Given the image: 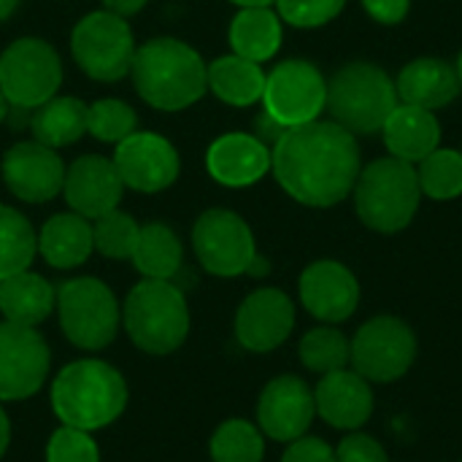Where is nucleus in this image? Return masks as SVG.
Masks as SVG:
<instances>
[{
    "instance_id": "5",
    "label": "nucleus",
    "mask_w": 462,
    "mask_h": 462,
    "mask_svg": "<svg viewBox=\"0 0 462 462\" xmlns=\"http://www.w3.org/2000/svg\"><path fill=\"white\" fill-rule=\"evenodd\" d=\"M352 192L357 217L376 233H398L409 227L422 198L417 168L398 157L376 160L360 171Z\"/></svg>"
},
{
    "instance_id": "36",
    "label": "nucleus",
    "mask_w": 462,
    "mask_h": 462,
    "mask_svg": "<svg viewBox=\"0 0 462 462\" xmlns=\"http://www.w3.org/2000/svg\"><path fill=\"white\" fill-rule=\"evenodd\" d=\"M46 462H100V452L87 430L62 425L49 439Z\"/></svg>"
},
{
    "instance_id": "32",
    "label": "nucleus",
    "mask_w": 462,
    "mask_h": 462,
    "mask_svg": "<svg viewBox=\"0 0 462 462\" xmlns=\"http://www.w3.org/2000/svg\"><path fill=\"white\" fill-rule=\"evenodd\" d=\"M417 181L422 195L433 200H455L462 195V152L436 149L420 160Z\"/></svg>"
},
{
    "instance_id": "3",
    "label": "nucleus",
    "mask_w": 462,
    "mask_h": 462,
    "mask_svg": "<svg viewBox=\"0 0 462 462\" xmlns=\"http://www.w3.org/2000/svg\"><path fill=\"white\" fill-rule=\"evenodd\" d=\"M51 406L62 425L92 433L122 417L127 406V384L108 363L79 360L57 374L51 384Z\"/></svg>"
},
{
    "instance_id": "38",
    "label": "nucleus",
    "mask_w": 462,
    "mask_h": 462,
    "mask_svg": "<svg viewBox=\"0 0 462 462\" xmlns=\"http://www.w3.org/2000/svg\"><path fill=\"white\" fill-rule=\"evenodd\" d=\"M336 462H390V457L376 439H371L360 430H352L336 447Z\"/></svg>"
},
{
    "instance_id": "25",
    "label": "nucleus",
    "mask_w": 462,
    "mask_h": 462,
    "mask_svg": "<svg viewBox=\"0 0 462 462\" xmlns=\"http://www.w3.org/2000/svg\"><path fill=\"white\" fill-rule=\"evenodd\" d=\"M57 309V290L38 273L22 271L0 279V311L5 322L35 328Z\"/></svg>"
},
{
    "instance_id": "44",
    "label": "nucleus",
    "mask_w": 462,
    "mask_h": 462,
    "mask_svg": "<svg viewBox=\"0 0 462 462\" xmlns=\"http://www.w3.org/2000/svg\"><path fill=\"white\" fill-rule=\"evenodd\" d=\"M268 271H271V263H268L265 257H260V254H257V257L252 260V265H249V271H246V273H249V276H265Z\"/></svg>"
},
{
    "instance_id": "40",
    "label": "nucleus",
    "mask_w": 462,
    "mask_h": 462,
    "mask_svg": "<svg viewBox=\"0 0 462 462\" xmlns=\"http://www.w3.org/2000/svg\"><path fill=\"white\" fill-rule=\"evenodd\" d=\"M365 11L382 24H398L406 19L411 0H363Z\"/></svg>"
},
{
    "instance_id": "31",
    "label": "nucleus",
    "mask_w": 462,
    "mask_h": 462,
    "mask_svg": "<svg viewBox=\"0 0 462 462\" xmlns=\"http://www.w3.org/2000/svg\"><path fill=\"white\" fill-rule=\"evenodd\" d=\"M300 363L311 371V374H333L341 368H349V357H352V344L346 341V336L336 328H314L300 338L298 346Z\"/></svg>"
},
{
    "instance_id": "11",
    "label": "nucleus",
    "mask_w": 462,
    "mask_h": 462,
    "mask_svg": "<svg viewBox=\"0 0 462 462\" xmlns=\"http://www.w3.org/2000/svg\"><path fill=\"white\" fill-rule=\"evenodd\" d=\"M192 246L200 265L222 279L246 273L257 257L249 225L227 208H208L198 217L192 227Z\"/></svg>"
},
{
    "instance_id": "4",
    "label": "nucleus",
    "mask_w": 462,
    "mask_h": 462,
    "mask_svg": "<svg viewBox=\"0 0 462 462\" xmlns=\"http://www.w3.org/2000/svg\"><path fill=\"white\" fill-rule=\"evenodd\" d=\"M122 322L138 349L149 355H171L189 333L187 298L173 282L143 279L130 290Z\"/></svg>"
},
{
    "instance_id": "7",
    "label": "nucleus",
    "mask_w": 462,
    "mask_h": 462,
    "mask_svg": "<svg viewBox=\"0 0 462 462\" xmlns=\"http://www.w3.org/2000/svg\"><path fill=\"white\" fill-rule=\"evenodd\" d=\"M60 328L68 341L87 352L106 349L119 330V306L100 279H70L57 287Z\"/></svg>"
},
{
    "instance_id": "8",
    "label": "nucleus",
    "mask_w": 462,
    "mask_h": 462,
    "mask_svg": "<svg viewBox=\"0 0 462 462\" xmlns=\"http://www.w3.org/2000/svg\"><path fill=\"white\" fill-rule=\"evenodd\" d=\"M70 51L76 65L95 81H119L130 73L135 57V38L127 19L111 11H92L70 32Z\"/></svg>"
},
{
    "instance_id": "28",
    "label": "nucleus",
    "mask_w": 462,
    "mask_h": 462,
    "mask_svg": "<svg viewBox=\"0 0 462 462\" xmlns=\"http://www.w3.org/2000/svg\"><path fill=\"white\" fill-rule=\"evenodd\" d=\"M32 141L60 149L76 143L87 133V106L79 97H51L32 108Z\"/></svg>"
},
{
    "instance_id": "2",
    "label": "nucleus",
    "mask_w": 462,
    "mask_h": 462,
    "mask_svg": "<svg viewBox=\"0 0 462 462\" xmlns=\"http://www.w3.org/2000/svg\"><path fill=\"white\" fill-rule=\"evenodd\" d=\"M208 65L200 54L179 38H154L135 49L133 84L135 92L160 111H181L198 103L206 89Z\"/></svg>"
},
{
    "instance_id": "39",
    "label": "nucleus",
    "mask_w": 462,
    "mask_h": 462,
    "mask_svg": "<svg viewBox=\"0 0 462 462\" xmlns=\"http://www.w3.org/2000/svg\"><path fill=\"white\" fill-rule=\"evenodd\" d=\"M282 462H336V449L317 436H300L290 441Z\"/></svg>"
},
{
    "instance_id": "20",
    "label": "nucleus",
    "mask_w": 462,
    "mask_h": 462,
    "mask_svg": "<svg viewBox=\"0 0 462 462\" xmlns=\"http://www.w3.org/2000/svg\"><path fill=\"white\" fill-rule=\"evenodd\" d=\"M317 414L336 430H360L374 414V390L352 368L325 374L314 387Z\"/></svg>"
},
{
    "instance_id": "24",
    "label": "nucleus",
    "mask_w": 462,
    "mask_h": 462,
    "mask_svg": "<svg viewBox=\"0 0 462 462\" xmlns=\"http://www.w3.org/2000/svg\"><path fill=\"white\" fill-rule=\"evenodd\" d=\"M95 249L92 225L76 211L54 214L38 233V252L51 268H79Z\"/></svg>"
},
{
    "instance_id": "42",
    "label": "nucleus",
    "mask_w": 462,
    "mask_h": 462,
    "mask_svg": "<svg viewBox=\"0 0 462 462\" xmlns=\"http://www.w3.org/2000/svg\"><path fill=\"white\" fill-rule=\"evenodd\" d=\"M149 0H103V5H106V11H111V14H116V16H122V19H127V16H135L143 5H146Z\"/></svg>"
},
{
    "instance_id": "22",
    "label": "nucleus",
    "mask_w": 462,
    "mask_h": 462,
    "mask_svg": "<svg viewBox=\"0 0 462 462\" xmlns=\"http://www.w3.org/2000/svg\"><path fill=\"white\" fill-rule=\"evenodd\" d=\"M395 89L406 106L436 111V108L449 106L460 95L462 87L457 70L449 62L436 60V57H422V60L409 62L401 70Z\"/></svg>"
},
{
    "instance_id": "1",
    "label": "nucleus",
    "mask_w": 462,
    "mask_h": 462,
    "mask_svg": "<svg viewBox=\"0 0 462 462\" xmlns=\"http://www.w3.org/2000/svg\"><path fill=\"white\" fill-rule=\"evenodd\" d=\"M271 168L282 189L303 206L328 208L352 195L360 176V149L336 122L290 127L271 149Z\"/></svg>"
},
{
    "instance_id": "41",
    "label": "nucleus",
    "mask_w": 462,
    "mask_h": 462,
    "mask_svg": "<svg viewBox=\"0 0 462 462\" xmlns=\"http://www.w3.org/2000/svg\"><path fill=\"white\" fill-rule=\"evenodd\" d=\"M290 127H284V125H279L271 114H265L263 111V116L257 119V138L268 146V143H276L284 133H287Z\"/></svg>"
},
{
    "instance_id": "26",
    "label": "nucleus",
    "mask_w": 462,
    "mask_h": 462,
    "mask_svg": "<svg viewBox=\"0 0 462 462\" xmlns=\"http://www.w3.org/2000/svg\"><path fill=\"white\" fill-rule=\"evenodd\" d=\"M208 89L227 106H252L265 92V73L260 62H252L238 54L219 57L206 70Z\"/></svg>"
},
{
    "instance_id": "30",
    "label": "nucleus",
    "mask_w": 462,
    "mask_h": 462,
    "mask_svg": "<svg viewBox=\"0 0 462 462\" xmlns=\"http://www.w3.org/2000/svg\"><path fill=\"white\" fill-rule=\"evenodd\" d=\"M38 252V236L32 225L11 206L0 203V279L30 268Z\"/></svg>"
},
{
    "instance_id": "29",
    "label": "nucleus",
    "mask_w": 462,
    "mask_h": 462,
    "mask_svg": "<svg viewBox=\"0 0 462 462\" xmlns=\"http://www.w3.org/2000/svg\"><path fill=\"white\" fill-rule=\"evenodd\" d=\"M181 260H184L181 241L168 225L152 222L141 227V236L133 252V265L138 268V273H143V279L171 282L181 271Z\"/></svg>"
},
{
    "instance_id": "23",
    "label": "nucleus",
    "mask_w": 462,
    "mask_h": 462,
    "mask_svg": "<svg viewBox=\"0 0 462 462\" xmlns=\"http://www.w3.org/2000/svg\"><path fill=\"white\" fill-rule=\"evenodd\" d=\"M384 143L393 152V157L406 160V162H420L430 152L439 149L441 141V127L433 111L417 108V106H398L390 119L382 127Z\"/></svg>"
},
{
    "instance_id": "12",
    "label": "nucleus",
    "mask_w": 462,
    "mask_h": 462,
    "mask_svg": "<svg viewBox=\"0 0 462 462\" xmlns=\"http://www.w3.org/2000/svg\"><path fill=\"white\" fill-rule=\"evenodd\" d=\"M265 114L284 127L317 122L328 103V81L306 60H287L265 76Z\"/></svg>"
},
{
    "instance_id": "45",
    "label": "nucleus",
    "mask_w": 462,
    "mask_h": 462,
    "mask_svg": "<svg viewBox=\"0 0 462 462\" xmlns=\"http://www.w3.org/2000/svg\"><path fill=\"white\" fill-rule=\"evenodd\" d=\"M16 8H19V0H0V22L11 19Z\"/></svg>"
},
{
    "instance_id": "35",
    "label": "nucleus",
    "mask_w": 462,
    "mask_h": 462,
    "mask_svg": "<svg viewBox=\"0 0 462 462\" xmlns=\"http://www.w3.org/2000/svg\"><path fill=\"white\" fill-rule=\"evenodd\" d=\"M138 127V114L116 97H103L87 106V133L106 143H119Z\"/></svg>"
},
{
    "instance_id": "14",
    "label": "nucleus",
    "mask_w": 462,
    "mask_h": 462,
    "mask_svg": "<svg viewBox=\"0 0 462 462\" xmlns=\"http://www.w3.org/2000/svg\"><path fill=\"white\" fill-rule=\"evenodd\" d=\"M114 165L125 187L135 192H162L179 179V152L176 146L157 133H133L119 141Z\"/></svg>"
},
{
    "instance_id": "34",
    "label": "nucleus",
    "mask_w": 462,
    "mask_h": 462,
    "mask_svg": "<svg viewBox=\"0 0 462 462\" xmlns=\"http://www.w3.org/2000/svg\"><path fill=\"white\" fill-rule=\"evenodd\" d=\"M138 236H141V225L130 214H125L119 208L103 214L92 225L95 249L103 257H111V260H133Z\"/></svg>"
},
{
    "instance_id": "43",
    "label": "nucleus",
    "mask_w": 462,
    "mask_h": 462,
    "mask_svg": "<svg viewBox=\"0 0 462 462\" xmlns=\"http://www.w3.org/2000/svg\"><path fill=\"white\" fill-rule=\"evenodd\" d=\"M8 444H11V425H8V417H5V411L0 409V457L5 455Z\"/></svg>"
},
{
    "instance_id": "16",
    "label": "nucleus",
    "mask_w": 462,
    "mask_h": 462,
    "mask_svg": "<svg viewBox=\"0 0 462 462\" xmlns=\"http://www.w3.org/2000/svg\"><path fill=\"white\" fill-rule=\"evenodd\" d=\"M3 181L24 203H46L62 192L65 165L51 146L38 141L14 143L3 157Z\"/></svg>"
},
{
    "instance_id": "19",
    "label": "nucleus",
    "mask_w": 462,
    "mask_h": 462,
    "mask_svg": "<svg viewBox=\"0 0 462 462\" xmlns=\"http://www.w3.org/2000/svg\"><path fill=\"white\" fill-rule=\"evenodd\" d=\"M62 192L70 211L81 214L84 219H100L103 214L119 206L125 181L114 160L100 154H84L65 171Z\"/></svg>"
},
{
    "instance_id": "46",
    "label": "nucleus",
    "mask_w": 462,
    "mask_h": 462,
    "mask_svg": "<svg viewBox=\"0 0 462 462\" xmlns=\"http://www.w3.org/2000/svg\"><path fill=\"white\" fill-rule=\"evenodd\" d=\"M230 3H236V5H241V8H252V5H271V3H276V0H230Z\"/></svg>"
},
{
    "instance_id": "48",
    "label": "nucleus",
    "mask_w": 462,
    "mask_h": 462,
    "mask_svg": "<svg viewBox=\"0 0 462 462\" xmlns=\"http://www.w3.org/2000/svg\"><path fill=\"white\" fill-rule=\"evenodd\" d=\"M455 70H457V79H460V87H462V54H460V60H457V68H455Z\"/></svg>"
},
{
    "instance_id": "37",
    "label": "nucleus",
    "mask_w": 462,
    "mask_h": 462,
    "mask_svg": "<svg viewBox=\"0 0 462 462\" xmlns=\"http://www.w3.org/2000/svg\"><path fill=\"white\" fill-rule=\"evenodd\" d=\"M346 0H276L279 16L292 27H322L344 11Z\"/></svg>"
},
{
    "instance_id": "9",
    "label": "nucleus",
    "mask_w": 462,
    "mask_h": 462,
    "mask_svg": "<svg viewBox=\"0 0 462 462\" xmlns=\"http://www.w3.org/2000/svg\"><path fill=\"white\" fill-rule=\"evenodd\" d=\"M352 344L349 368L374 384H390L409 374L417 360V336L414 330L390 314L368 319Z\"/></svg>"
},
{
    "instance_id": "6",
    "label": "nucleus",
    "mask_w": 462,
    "mask_h": 462,
    "mask_svg": "<svg viewBox=\"0 0 462 462\" xmlns=\"http://www.w3.org/2000/svg\"><path fill=\"white\" fill-rule=\"evenodd\" d=\"M325 108L352 135H374L398 108V89L379 65L349 62L330 79Z\"/></svg>"
},
{
    "instance_id": "15",
    "label": "nucleus",
    "mask_w": 462,
    "mask_h": 462,
    "mask_svg": "<svg viewBox=\"0 0 462 462\" xmlns=\"http://www.w3.org/2000/svg\"><path fill=\"white\" fill-rule=\"evenodd\" d=\"M317 417L314 390L298 376H276L265 384L257 401L260 430L282 444H290L309 433Z\"/></svg>"
},
{
    "instance_id": "13",
    "label": "nucleus",
    "mask_w": 462,
    "mask_h": 462,
    "mask_svg": "<svg viewBox=\"0 0 462 462\" xmlns=\"http://www.w3.org/2000/svg\"><path fill=\"white\" fill-rule=\"evenodd\" d=\"M49 374V346L35 328L0 322V401L32 398Z\"/></svg>"
},
{
    "instance_id": "27",
    "label": "nucleus",
    "mask_w": 462,
    "mask_h": 462,
    "mask_svg": "<svg viewBox=\"0 0 462 462\" xmlns=\"http://www.w3.org/2000/svg\"><path fill=\"white\" fill-rule=\"evenodd\" d=\"M230 46L233 54L246 57L252 62L271 60L282 46V22L268 5L241 8L230 24Z\"/></svg>"
},
{
    "instance_id": "18",
    "label": "nucleus",
    "mask_w": 462,
    "mask_h": 462,
    "mask_svg": "<svg viewBox=\"0 0 462 462\" xmlns=\"http://www.w3.org/2000/svg\"><path fill=\"white\" fill-rule=\"evenodd\" d=\"M298 287L306 311L328 325L346 322L360 306V284L355 273L336 260L311 263Z\"/></svg>"
},
{
    "instance_id": "10",
    "label": "nucleus",
    "mask_w": 462,
    "mask_h": 462,
    "mask_svg": "<svg viewBox=\"0 0 462 462\" xmlns=\"http://www.w3.org/2000/svg\"><path fill=\"white\" fill-rule=\"evenodd\" d=\"M60 84L62 62L51 43L19 38L0 54V92L11 106L38 108L57 95Z\"/></svg>"
},
{
    "instance_id": "33",
    "label": "nucleus",
    "mask_w": 462,
    "mask_h": 462,
    "mask_svg": "<svg viewBox=\"0 0 462 462\" xmlns=\"http://www.w3.org/2000/svg\"><path fill=\"white\" fill-rule=\"evenodd\" d=\"M211 460L214 462H263L265 441L263 430L246 420H227L211 436Z\"/></svg>"
},
{
    "instance_id": "47",
    "label": "nucleus",
    "mask_w": 462,
    "mask_h": 462,
    "mask_svg": "<svg viewBox=\"0 0 462 462\" xmlns=\"http://www.w3.org/2000/svg\"><path fill=\"white\" fill-rule=\"evenodd\" d=\"M8 108H11V103L5 100V95L0 92V125L5 122V116H8Z\"/></svg>"
},
{
    "instance_id": "21",
    "label": "nucleus",
    "mask_w": 462,
    "mask_h": 462,
    "mask_svg": "<svg viewBox=\"0 0 462 462\" xmlns=\"http://www.w3.org/2000/svg\"><path fill=\"white\" fill-rule=\"evenodd\" d=\"M206 168L225 187H249L271 168V149L249 133H227L208 146Z\"/></svg>"
},
{
    "instance_id": "17",
    "label": "nucleus",
    "mask_w": 462,
    "mask_h": 462,
    "mask_svg": "<svg viewBox=\"0 0 462 462\" xmlns=\"http://www.w3.org/2000/svg\"><path fill=\"white\" fill-rule=\"evenodd\" d=\"M295 328V306L292 300L276 290L265 287L252 292L236 314V338L249 352H273L282 346Z\"/></svg>"
}]
</instances>
